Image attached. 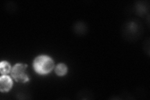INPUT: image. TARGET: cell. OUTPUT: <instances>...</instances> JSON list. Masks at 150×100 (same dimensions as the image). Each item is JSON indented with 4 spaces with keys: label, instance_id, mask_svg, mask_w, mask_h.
Returning <instances> with one entry per match:
<instances>
[{
    "label": "cell",
    "instance_id": "obj_2",
    "mask_svg": "<svg viewBox=\"0 0 150 100\" xmlns=\"http://www.w3.org/2000/svg\"><path fill=\"white\" fill-rule=\"evenodd\" d=\"M27 65L18 63L13 66L11 69V76L16 82L20 83H26L29 81L28 74L26 71Z\"/></svg>",
    "mask_w": 150,
    "mask_h": 100
},
{
    "label": "cell",
    "instance_id": "obj_3",
    "mask_svg": "<svg viewBox=\"0 0 150 100\" xmlns=\"http://www.w3.org/2000/svg\"><path fill=\"white\" fill-rule=\"evenodd\" d=\"M13 86L11 78L7 75H3L0 78V90L1 92H8L10 90Z\"/></svg>",
    "mask_w": 150,
    "mask_h": 100
},
{
    "label": "cell",
    "instance_id": "obj_5",
    "mask_svg": "<svg viewBox=\"0 0 150 100\" xmlns=\"http://www.w3.org/2000/svg\"><path fill=\"white\" fill-rule=\"evenodd\" d=\"M55 72L56 74L59 76V77H62V76L65 75L67 73V66L64 64H59L56 66L55 68Z\"/></svg>",
    "mask_w": 150,
    "mask_h": 100
},
{
    "label": "cell",
    "instance_id": "obj_1",
    "mask_svg": "<svg viewBox=\"0 0 150 100\" xmlns=\"http://www.w3.org/2000/svg\"><path fill=\"white\" fill-rule=\"evenodd\" d=\"M33 67L36 72L39 74H47L53 69L54 62L48 56H39L33 62Z\"/></svg>",
    "mask_w": 150,
    "mask_h": 100
},
{
    "label": "cell",
    "instance_id": "obj_4",
    "mask_svg": "<svg viewBox=\"0 0 150 100\" xmlns=\"http://www.w3.org/2000/svg\"><path fill=\"white\" fill-rule=\"evenodd\" d=\"M0 71L3 75H6L11 71V66L7 61H2L0 63Z\"/></svg>",
    "mask_w": 150,
    "mask_h": 100
}]
</instances>
